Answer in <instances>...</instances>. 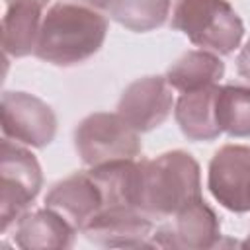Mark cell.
I'll use <instances>...</instances> for the list:
<instances>
[{"instance_id": "cell-18", "label": "cell", "mask_w": 250, "mask_h": 250, "mask_svg": "<svg viewBox=\"0 0 250 250\" xmlns=\"http://www.w3.org/2000/svg\"><path fill=\"white\" fill-rule=\"evenodd\" d=\"M170 6V0H115L105 12L129 31L146 33L166 21Z\"/></svg>"}, {"instance_id": "cell-15", "label": "cell", "mask_w": 250, "mask_h": 250, "mask_svg": "<svg viewBox=\"0 0 250 250\" xmlns=\"http://www.w3.org/2000/svg\"><path fill=\"white\" fill-rule=\"evenodd\" d=\"M92 180L102 191L104 207H135L139 197L141 162L139 160H117L88 170ZM102 207V209H104Z\"/></svg>"}, {"instance_id": "cell-16", "label": "cell", "mask_w": 250, "mask_h": 250, "mask_svg": "<svg viewBox=\"0 0 250 250\" xmlns=\"http://www.w3.org/2000/svg\"><path fill=\"white\" fill-rule=\"evenodd\" d=\"M223 74L225 62L221 61V55L205 49H193L184 53L176 62L168 66L166 80L176 92L184 94L219 84Z\"/></svg>"}, {"instance_id": "cell-10", "label": "cell", "mask_w": 250, "mask_h": 250, "mask_svg": "<svg viewBox=\"0 0 250 250\" xmlns=\"http://www.w3.org/2000/svg\"><path fill=\"white\" fill-rule=\"evenodd\" d=\"M90 242L105 248L150 246L154 223L135 207H104L80 230Z\"/></svg>"}, {"instance_id": "cell-13", "label": "cell", "mask_w": 250, "mask_h": 250, "mask_svg": "<svg viewBox=\"0 0 250 250\" xmlns=\"http://www.w3.org/2000/svg\"><path fill=\"white\" fill-rule=\"evenodd\" d=\"M221 84L184 92L174 104V117L189 141H215L223 135L217 121V96Z\"/></svg>"}, {"instance_id": "cell-1", "label": "cell", "mask_w": 250, "mask_h": 250, "mask_svg": "<svg viewBox=\"0 0 250 250\" xmlns=\"http://www.w3.org/2000/svg\"><path fill=\"white\" fill-rule=\"evenodd\" d=\"M107 18L92 6L62 0L41 21L35 57L55 66H74L94 57L107 35Z\"/></svg>"}, {"instance_id": "cell-9", "label": "cell", "mask_w": 250, "mask_h": 250, "mask_svg": "<svg viewBox=\"0 0 250 250\" xmlns=\"http://www.w3.org/2000/svg\"><path fill=\"white\" fill-rule=\"evenodd\" d=\"M174 104V88L166 76H145L123 90L117 113L139 133H146L170 117Z\"/></svg>"}, {"instance_id": "cell-4", "label": "cell", "mask_w": 250, "mask_h": 250, "mask_svg": "<svg viewBox=\"0 0 250 250\" xmlns=\"http://www.w3.org/2000/svg\"><path fill=\"white\" fill-rule=\"evenodd\" d=\"M43 186L35 154L21 143L2 137L0 145V229L6 232L29 209Z\"/></svg>"}, {"instance_id": "cell-6", "label": "cell", "mask_w": 250, "mask_h": 250, "mask_svg": "<svg viewBox=\"0 0 250 250\" xmlns=\"http://www.w3.org/2000/svg\"><path fill=\"white\" fill-rule=\"evenodd\" d=\"M2 135L33 148H45L57 133V117L49 104L27 92H4Z\"/></svg>"}, {"instance_id": "cell-12", "label": "cell", "mask_w": 250, "mask_h": 250, "mask_svg": "<svg viewBox=\"0 0 250 250\" xmlns=\"http://www.w3.org/2000/svg\"><path fill=\"white\" fill-rule=\"evenodd\" d=\"M45 4L39 0H6L2 18V47L6 57L21 59L35 53Z\"/></svg>"}, {"instance_id": "cell-19", "label": "cell", "mask_w": 250, "mask_h": 250, "mask_svg": "<svg viewBox=\"0 0 250 250\" xmlns=\"http://www.w3.org/2000/svg\"><path fill=\"white\" fill-rule=\"evenodd\" d=\"M236 70L244 80L250 82V39L244 43V47L236 57Z\"/></svg>"}, {"instance_id": "cell-7", "label": "cell", "mask_w": 250, "mask_h": 250, "mask_svg": "<svg viewBox=\"0 0 250 250\" xmlns=\"http://www.w3.org/2000/svg\"><path fill=\"white\" fill-rule=\"evenodd\" d=\"M221 240V223L217 213L203 197L189 201L178 209L168 223L160 225L150 238V246L158 248H213Z\"/></svg>"}, {"instance_id": "cell-2", "label": "cell", "mask_w": 250, "mask_h": 250, "mask_svg": "<svg viewBox=\"0 0 250 250\" xmlns=\"http://www.w3.org/2000/svg\"><path fill=\"white\" fill-rule=\"evenodd\" d=\"M201 197V170L186 150H168L141 160L137 209L150 219H170L178 209Z\"/></svg>"}, {"instance_id": "cell-21", "label": "cell", "mask_w": 250, "mask_h": 250, "mask_svg": "<svg viewBox=\"0 0 250 250\" xmlns=\"http://www.w3.org/2000/svg\"><path fill=\"white\" fill-rule=\"evenodd\" d=\"M242 246H250V234H248V238L242 242Z\"/></svg>"}, {"instance_id": "cell-17", "label": "cell", "mask_w": 250, "mask_h": 250, "mask_svg": "<svg viewBox=\"0 0 250 250\" xmlns=\"http://www.w3.org/2000/svg\"><path fill=\"white\" fill-rule=\"evenodd\" d=\"M217 121L229 137H250V86L225 84L219 88Z\"/></svg>"}, {"instance_id": "cell-11", "label": "cell", "mask_w": 250, "mask_h": 250, "mask_svg": "<svg viewBox=\"0 0 250 250\" xmlns=\"http://www.w3.org/2000/svg\"><path fill=\"white\" fill-rule=\"evenodd\" d=\"M45 207L59 213L78 232L104 207L102 191L86 172H74L57 182L45 197Z\"/></svg>"}, {"instance_id": "cell-3", "label": "cell", "mask_w": 250, "mask_h": 250, "mask_svg": "<svg viewBox=\"0 0 250 250\" xmlns=\"http://www.w3.org/2000/svg\"><path fill=\"white\" fill-rule=\"evenodd\" d=\"M170 25L195 47L221 57L234 53L244 37V23L227 0H178Z\"/></svg>"}, {"instance_id": "cell-5", "label": "cell", "mask_w": 250, "mask_h": 250, "mask_svg": "<svg viewBox=\"0 0 250 250\" xmlns=\"http://www.w3.org/2000/svg\"><path fill=\"white\" fill-rule=\"evenodd\" d=\"M139 135L117 111H96L78 123L74 148L90 168L117 160H135L143 148Z\"/></svg>"}, {"instance_id": "cell-8", "label": "cell", "mask_w": 250, "mask_h": 250, "mask_svg": "<svg viewBox=\"0 0 250 250\" xmlns=\"http://www.w3.org/2000/svg\"><path fill=\"white\" fill-rule=\"evenodd\" d=\"M207 188L229 211H250V146L223 145L209 162Z\"/></svg>"}, {"instance_id": "cell-20", "label": "cell", "mask_w": 250, "mask_h": 250, "mask_svg": "<svg viewBox=\"0 0 250 250\" xmlns=\"http://www.w3.org/2000/svg\"><path fill=\"white\" fill-rule=\"evenodd\" d=\"M72 2H80V4H86V6H92V8H96V10L105 12L115 0H72Z\"/></svg>"}, {"instance_id": "cell-14", "label": "cell", "mask_w": 250, "mask_h": 250, "mask_svg": "<svg viewBox=\"0 0 250 250\" xmlns=\"http://www.w3.org/2000/svg\"><path fill=\"white\" fill-rule=\"evenodd\" d=\"M76 232L59 213L45 207L25 213L16 223L14 242L23 250H61L74 244Z\"/></svg>"}]
</instances>
